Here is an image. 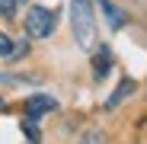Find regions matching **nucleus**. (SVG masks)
<instances>
[{"mask_svg": "<svg viewBox=\"0 0 147 144\" xmlns=\"http://www.w3.org/2000/svg\"><path fill=\"white\" fill-rule=\"evenodd\" d=\"M13 48H16L13 39H10L7 32H0V58H10V55H13Z\"/></svg>", "mask_w": 147, "mask_h": 144, "instance_id": "9", "label": "nucleus"}, {"mask_svg": "<svg viewBox=\"0 0 147 144\" xmlns=\"http://www.w3.org/2000/svg\"><path fill=\"white\" fill-rule=\"evenodd\" d=\"M131 93H134V80H121V83H118V90L106 99V109H115V106L125 99V96H131Z\"/></svg>", "mask_w": 147, "mask_h": 144, "instance_id": "5", "label": "nucleus"}, {"mask_svg": "<svg viewBox=\"0 0 147 144\" xmlns=\"http://www.w3.org/2000/svg\"><path fill=\"white\" fill-rule=\"evenodd\" d=\"M109 67H112V55H109L106 45H99V48H96V55H93V77L102 80V77L109 74Z\"/></svg>", "mask_w": 147, "mask_h": 144, "instance_id": "4", "label": "nucleus"}, {"mask_svg": "<svg viewBox=\"0 0 147 144\" xmlns=\"http://www.w3.org/2000/svg\"><path fill=\"white\" fill-rule=\"evenodd\" d=\"M70 29L83 51L96 48V7L93 0H70Z\"/></svg>", "mask_w": 147, "mask_h": 144, "instance_id": "1", "label": "nucleus"}, {"mask_svg": "<svg viewBox=\"0 0 147 144\" xmlns=\"http://www.w3.org/2000/svg\"><path fill=\"white\" fill-rule=\"evenodd\" d=\"M99 3H102V10H106V16H109V26H112V29L125 26V16H121L118 7H112V0H99Z\"/></svg>", "mask_w": 147, "mask_h": 144, "instance_id": "7", "label": "nucleus"}, {"mask_svg": "<svg viewBox=\"0 0 147 144\" xmlns=\"http://www.w3.org/2000/svg\"><path fill=\"white\" fill-rule=\"evenodd\" d=\"M22 3H26V0H0V16H3V19H13Z\"/></svg>", "mask_w": 147, "mask_h": 144, "instance_id": "8", "label": "nucleus"}, {"mask_svg": "<svg viewBox=\"0 0 147 144\" xmlns=\"http://www.w3.org/2000/svg\"><path fill=\"white\" fill-rule=\"evenodd\" d=\"M0 106H3V103H0Z\"/></svg>", "mask_w": 147, "mask_h": 144, "instance_id": "10", "label": "nucleus"}, {"mask_svg": "<svg viewBox=\"0 0 147 144\" xmlns=\"http://www.w3.org/2000/svg\"><path fill=\"white\" fill-rule=\"evenodd\" d=\"M58 109V103L51 99V96H45V93H35V96H29L26 99V112H29V118L35 122V118H42L45 112H55Z\"/></svg>", "mask_w": 147, "mask_h": 144, "instance_id": "3", "label": "nucleus"}, {"mask_svg": "<svg viewBox=\"0 0 147 144\" xmlns=\"http://www.w3.org/2000/svg\"><path fill=\"white\" fill-rule=\"evenodd\" d=\"M77 144H109V135H106L102 128H86Z\"/></svg>", "mask_w": 147, "mask_h": 144, "instance_id": "6", "label": "nucleus"}, {"mask_svg": "<svg viewBox=\"0 0 147 144\" xmlns=\"http://www.w3.org/2000/svg\"><path fill=\"white\" fill-rule=\"evenodd\" d=\"M58 29V13L48 7H29L26 13V35L29 39H48Z\"/></svg>", "mask_w": 147, "mask_h": 144, "instance_id": "2", "label": "nucleus"}]
</instances>
